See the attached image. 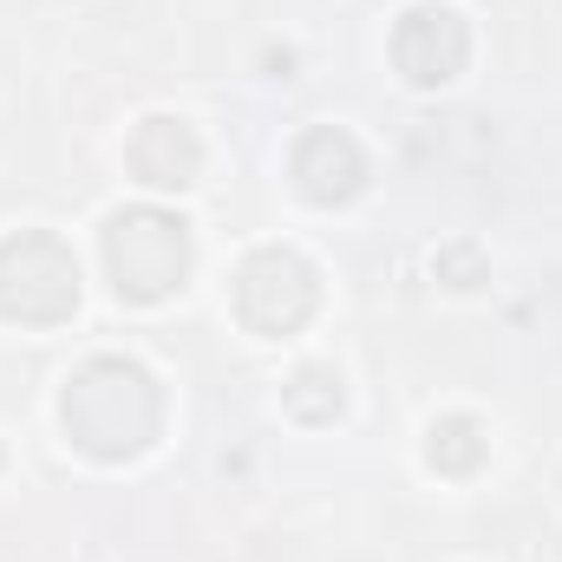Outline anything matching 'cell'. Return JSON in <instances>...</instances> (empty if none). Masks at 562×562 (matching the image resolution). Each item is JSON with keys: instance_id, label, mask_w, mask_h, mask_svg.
Here are the masks:
<instances>
[{"instance_id": "2", "label": "cell", "mask_w": 562, "mask_h": 562, "mask_svg": "<svg viewBox=\"0 0 562 562\" xmlns=\"http://www.w3.org/2000/svg\"><path fill=\"white\" fill-rule=\"evenodd\" d=\"M79 307V262L53 229H20L0 243V314L20 327H59Z\"/></svg>"}, {"instance_id": "10", "label": "cell", "mask_w": 562, "mask_h": 562, "mask_svg": "<svg viewBox=\"0 0 562 562\" xmlns=\"http://www.w3.org/2000/svg\"><path fill=\"white\" fill-rule=\"evenodd\" d=\"M438 276H451V288H477V281H484V262H477L471 243H451V249L438 256Z\"/></svg>"}, {"instance_id": "7", "label": "cell", "mask_w": 562, "mask_h": 562, "mask_svg": "<svg viewBox=\"0 0 562 562\" xmlns=\"http://www.w3.org/2000/svg\"><path fill=\"white\" fill-rule=\"evenodd\" d=\"M125 164L150 190H183V183H196L203 144H196V132L183 119H144L132 132V144H125Z\"/></svg>"}, {"instance_id": "8", "label": "cell", "mask_w": 562, "mask_h": 562, "mask_svg": "<svg viewBox=\"0 0 562 562\" xmlns=\"http://www.w3.org/2000/svg\"><path fill=\"white\" fill-rule=\"evenodd\" d=\"M425 458H431V471H445V477L477 471V464H484V425L464 419V413H445V419L425 431Z\"/></svg>"}, {"instance_id": "6", "label": "cell", "mask_w": 562, "mask_h": 562, "mask_svg": "<svg viewBox=\"0 0 562 562\" xmlns=\"http://www.w3.org/2000/svg\"><path fill=\"white\" fill-rule=\"evenodd\" d=\"M294 183H301L307 203H347L367 183V157H360V144L347 132L321 125V132H307L294 144Z\"/></svg>"}, {"instance_id": "1", "label": "cell", "mask_w": 562, "mask_h": 562, "mask_svg": "<svg viewBox=\"0 0 562 562\" xmlns=\"http://www.w3.org/2000/svg\"><path fill=\"white\" fill-rule=\"evenodd\" d=\"M59 419H66V438H72L86 458L125 464V458H138L144 445L157 438V425H164V393H157V380L144 373L138 360L99 353V360H86V367L66 380Z\"/></svg>"}, {"instance_id": "5", "label": "cell", "mask_w": 562, "mask_h": 562, "mask_svg": "<svg viewBox=\"0 0 562 562\" xmlns=\"http://www.w3.org/2000/svg\"><path fill=\"white\" fill-rule=\"evenodd\" d=\"M464 53H471V33H464V20H458L451 7H413V13L393 26V59H400V72H406L413 86H445V79H458Z\"/></svg>"}, {"instance_id": "4", "label": "cell", "mask_w": 562, "mask_h": 562, "mask_svg": "<svg viewBox=\"0 0 562 562\" xmlns=\"http://www.w3.org/2000/svg\"><path fill=\"white\" fill-rule=\"evenodd\" d=\"M229 301H236V321H243L249 334H269V340H276V334H294V327L314 314L321 281H314V269H307V256L269 243V249L243 256Z\"/></svg>"}, {"instance_id": "9", "label": "cell", "mask_w": 562, "mask_h": 562, "mask_svg": "<svg viewBox=\"0 0 562 562\" xmlns=\"http://www.w3.org/2000/svg\"><path fill=\"white\" fill-rule=\"evenodd\" d=\"M281 400H288V413L307 425H327L340 413V373L334 367H301L288 386H281Z\"/></svg>"}, {"instance_id": "3", "label": "cell", "mask_w": 562, "mask_h": 562, "mask_svg": "<svg viewBox=\"0 0 562 562\" xmlns=\"http://www.w3.org/2000/svg\"><path fill=\"white\" fill-rule=\"evenodd\" d=\"M105 269L119 301H164L190 276V223L164 210H119L105 223Z\"/></svg>"}]
</instances>
